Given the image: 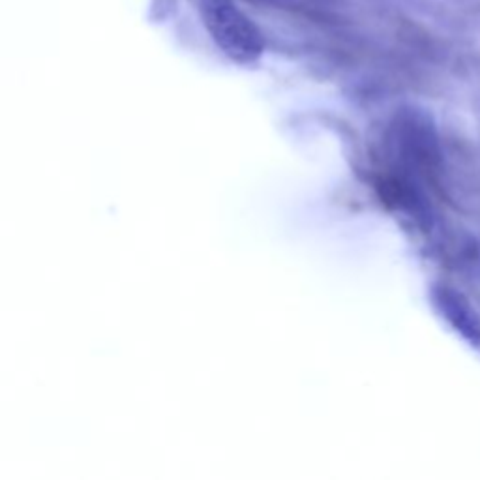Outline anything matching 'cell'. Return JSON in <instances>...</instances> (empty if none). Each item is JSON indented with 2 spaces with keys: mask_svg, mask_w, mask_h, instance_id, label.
<instances>
[{
  "mask_svg": "<svg viewBox=\"0 0 480 480\" xmlns=\"http://www.w3.org/2000/svg\"><path fill=\"white\" fill-rule=\"evenodd\" d=\"M199 14L214 44L233 62L253 64L263 57L261 30L233 0H201Z\"/></svg>",
  "mask_w": 480,
  "mask_h": 480,
  "instance_id": "cell-1",
  "label": "cell"
},
{
  "mask_svg": "<svg viewBox=\"0 0 480 480\" xmlns=\"http://www.w3.org/2000/svg\"><path fill=\"white\" fill-rule=\"evenodd\" d=\"M432 297L441 315L460 332V336L473 347H480V317L465 294L449 285H437Z\"/></svg>",
  "mask_w": 480,
  "mask_h": 480,
  "instance_id": "cell-2",
  "label": "cell"
}]
</instances>
